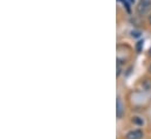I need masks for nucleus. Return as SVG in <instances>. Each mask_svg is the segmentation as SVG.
<instances>
[{
  "instance_id": "7ed1b4c3",
  "label": "nucleus",
  "mask_w": 151,
  "mask_h": 139,
  "mask_svg": "<svg viewBox=\"0 0 151 139\" xmlns=\"http://www.w3.org/2000/svg\"><path fill=\"white\" fill-rule=\"evenodd\" d=\"M116 115L118 119L122 118V116L124 115V104L122 103L119 97H117V101H116Z\"/></svg>"
},
{
  "instance_id": "423d86ee",
  "label": "nucleus",
  "mask_w": 151,
  "mask_h": 139,
  "mask_svg": "<svg viewBox=\"0 0 151 139\" xmlns=\"http://www.w3.org/2000/svg\"><path fill=\"white\" fill-rule=\"evenodd\" d=\"M122 72V68H121V63H117V72H116V76L118 77Z\"/></svg>"
},
{
  "instance_id": "1a4fd4ad",
  "label": "nucleus",
  "mask_w": 151,
  "mask_h": 139,
  "mask_svg": "<svg viewBox=\"0 0 151 139\" xmlns=\"http://www.w3.org/2000/svg\"><path fill=\"white\" fill-rule=\"evenodd\" d=\"M148 71H149V72H150V74H151V64H150V66H149V68H148Z\"/></svg>"
},
{
  "instance_id": "f257e3e1",
  "label": "nucleus",
  "mask_w": 151,
  "mask_h": 139,
  "mask_svg": "<svg viewBox=\"0 0 151 139\" xmlns=\"http://www.w3.org/2000/svg\"><path fill=\"white\" fill-rule=\"evenodd\" d=\"M151 6V0H139V4L137 6V13L138 14H145Z\"/></svg>"
},
{
  "instance_id": "39448f33",
  "label": "nucleus",
  "mask_w": 151,
  "mask_h": 139,
  "mask_svg": "<svg viewBox=\"0 0 151 139\" xmlns=\"http://www.w3.org/2000/svg\"><path fill=\"white\" fill-rule=\"evenodd\" d=\"M143 41H138L137 42V44H136V50H137V53H141L142 52V48H143Z\"/></svg>"
},
{
  "instance_id": "20e7f679",
  "label": "nucleus",
  "mask_w": 151,
  "mask_h": 139,
  "mask_svg": "<svg viewBox=\"0 0 151 139\" xmlns=\"http://www.w3.org/2000/svg\"><path fill=\"white\" fill-rule=\"evenodd\" d=\"M131 122H132L134 124H136V125H139V126L144 124L143 119H142V118H139V117H134V118L131 119Z\"/></svg>"
},
{
  "instance_id": "0eeeda50",
  "label": "nucleus",
  "mask_w": 151,
  "mask_h": 139,
  "mask_svg": "<svg viewBox=\"0 0 151 139\" xmlns=\"http://www.w3.org/2000/svg\"><path fill=\"white\" fill-rule=\"evenodd\" d=\"M132 36H139V33L138 32H132Z\"/></svg>"
},
{
  "instance_id": "f03ea898",
  "label": "nucleus",
  "mask_w": 151,
  "mask_h": 139,
  "mask_svg": "<svg viewBox=\"0 0 151 139\" xmlns=\"http://www.w3.org/2000/svg\"><path fill=\"white\" fill-rule=\"evenodd\" d=\"M127 139H142L143 138V131L142 130H131L127 133L125 136Z\"/></svg>"
},
{
  "instance_id": "9b49d317",
  "label": "nucleus",
  "mask_w": 151,
  "mask_h": 139,
  "mask_svg": "<svg viewBox=\"0 0 151 139\" xmlns=\"http://www.w3.org/2000/svg\"><path fill=\"white\" fill-rule=\"evenodd\" d=\"M124 1H129V2H132L134 0H123V2H124Z\"/></svg>"
},
{
  "instance_id": "6e6552de",
  "label": "nucleus",
  "mask_w": 151,
  "mask_h": 139,
  "mask_svg": "<svg viewBox=\"0 0 151 139\" xmlns=\"http://www.w3.org/2000/svg\"><path fill=\"white\" fill-rule=\"evenodd\" d=\"M148 22H149V25H151V14L149 15V18H148Z\"/></svg>"
},
{
  "instance_id": "9d476101",
  "label": "nucleus",
  "mask_w": 151,
  "mask_h": 139,
  "mask_svg": "<svg viewBox=\"0 0 151 139\" xmlns=\"http://www.w3.org/2000/svg\"><path fill=\"white\" fill-rule=\"evenodd\" d=\"M148 55H149V56H151V47H150V49H149V53H148Z\"/></svg>"
}]
</instances>
